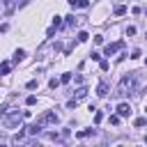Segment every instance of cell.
I'll use <instances>...</instances> for the list:
<instances>
[{"label": "cell", "mask_w": 147, "mask_h": 147, "mask_svg": "<svg viewBox=\"0 0 147 147\" xmlns=\"http://www.w3.org/2000/svg\"><path fill=\"white\" fill-rule=\"evenodd\" d=\"M21 119H23V113H18V110H11L9 115H5L2 124H5L7 129H16V126L21 124Z\"/></svg>", "instance_id": "obj_1"}, {"label": "cell", "mask_w": 147, "mask_h": 147, "mask_svg": "<svg viewBox=\"0 0 147 147\" xmlns=\"http://www.w3.org/2000/svg\"><path fill=\"white\" fill-rule=\"evenodd\" d=\"M133 87V76H124L122 80H119V85H117V90H115V94L117 96H124V94H129V90Z\"/></svg>", "instance_id": "obj_2"}, {"label": "cell", "mask_w": 147, "mask_h": 147, "mask_svg": "<svg viewBox=\"0 0 147 147\" xmlns=\"http://www.w3.org/2000/svg\"><path fill=\"white\" fill-rule=\"evenodd\" d=\"M57 119H60V117H57V113H55V110H46V113H44V115L37 119V124L48 126V124H57Z\"/></svg>", "instance_id": "obj_3"}, {"label": "cell", "mask_w": 147, "mask_h": 147, "mask_svg": "<svg viewBox=\"0 0 147 147\" xmlns=\"http://www.w3.org/2000/svg\"><path fill=\"white\" fill-rule=\"evenodd\" d=\"M124 48V41H117V44H108L106 48H103V55H113V53H117V51H122Z\"/></svg>", "instance_id": "obj_4"}, {"label": "cell", "mask_w": 147, "mask_h": 147, "mask_svg": "<svg viewBox=\"0 0 147 147\" xmlns=\"http://www.w3.org/2000/svg\"><path fill=\"white\" fill-rule=\"evenodd\" d=\"M117 115H119V117H129V115H131V106H129V103H119V106H117Z\"/></svg>", "instance_id": "obj_5"}, {"label": "cell", "mask_w": 147, "mask_h": 147, "mask_svg": "<svg viewBox=\"0 0 147 147\" xmlns=\"http://www.w3.org/2000/svg\"><path fill=\"white\" fill-rule=\"evenodd\" d=\"M85 96H87V90H85V87H80V90H76V94H74V101H76V103H80Z\"/></svg>", "instance_id": "obj_6"}, {"label": "cell", "mask_w": 147, "mask_h": 147, "mask_svg": "<svg viewBox=\"0 0 147 147\" xmlns=\"http://www.w3.org/2000/svg\"><path fill=\"white\" fill-rule=\"evenodd\" d=\"M96 94H99V96H106V94H108V83H106V80H101V83H99Z\"/></svg>", "instance_id": "obj_7"}, {"label": "cell", "mask_w": 147, "mask_h": 147, "mask_svg": "<svg viewBox=\"0 0 147 147\" xmlns=\"http://www.w3.org/2000/svg\"><path fill=\"white\" fill-rule=\"evenodd\" d=\"M23 57H25V51H21V48H18V51L14 53V60H11V62H21Z\"/></svg>", "instance_id": "obj_8"}, {"label": "cell", "mask_w": 147, "mask_h": 147, "mask_svg": "<svg viewBox=\"0 0 147 147\" xmlns=\"http://www.w3.org/2000/svg\"><path fill=\"white\" fill-rule=\"evenodd\" d=\"M11 71V62H2L0 64V74H9Z\"/></svg>", "instance_id": "obj_9"}, {"label": "cell", "mask_w": 147, "mask_h": 147, "mask_svg": "<svg viewBox=\"0 0 147 147\" xmlns=\"http://www.w3.org/2000/svg\"><path fill=\"white\" fill-rule=\"evenodd\" d=\"M90 133H94V129H85V131H78V133H76V138H87Z\"/></svg>", "instance_id": "obj_10"}, {"label": "cell", "mask_w": 147, "mask_h": 147, "mask_svg": "<svg viewBox=\"0 0 147 147\" xmlns=\"http://www.w3.org/2000/svg\"><path fill=\"white\" fill-rule=\"evenodd\" d=\"M25 87H28V90H37V87H39V80H37V78H34V80H28Z\"/></svg>", "instance_id": "obj_11"}, {"label": "cell", "mask_w": 147, "mask_h": 147, "mask_svg": "<svg viewBox=\"0 0 147 147\" xmlns=\"http://www.w3.org/2000/svg\"><path fill=\"white\" fill-rule=\"evenodd\" d=\"M57 85H60V78H51V80H48V87H51V90H55Z\"/></svg>", "instance_id": "obj_12"}, {"label": "cell", "mask_w": 147, "mask_h": 147, "mask_svg": "<svg viewBox=\"0 0 147 147\" xmlns=\"http://www.w3.org/2000/svg\"><path fill=\"white\" fill-rule=\"evenodd\" d=\"M115 14H117V16H122V14H126V7H124V5H119V7H115Z\"/></svg>", "instance_id": "obj_13"}, {"label": "cell", "mask_w": 147, "mask_h": 147, "mask_svg": "<svg viewBox=\"0 0 147 147\" xmlns=\"http://www.w3.org/2000/svg\"><path fill=\"white\" fill-rule=\"evenodd\" d=\"M87 37H90V34H87L85 30H80V32H78V41H87Z\"/></svg>", "instance_id": "obj_14"}, {"label": "cell", "mask_w": 147, "mask_h": 147, "mask_svg": "<svg viewBox=\"0 0 147 147\" xmlns=\"http://www.w3.org/2000/svg\"><path fill=\"white\" fill-rule=\"evenodd\" d=\"M25 103H28V106H34V103H37V96H34V94H30V96L25 99Z\"/></svg>", "instance_id": "obj_15"}, {"label": "cell", "mask_w": 147, "mask_h": 147, "mask_svg": "<svg viewBox=\"0 0 147 147\" xmlns=\"http://www.w3.org/2000/svg\"><path fill=\"white\" fill-rule=\"evenodd\" d=\"M145 124H147V119H145V117H138V119L133 122V126H145Z\"/></svg>", "instance_id": "obj_16"}, {"label": "cell", "mask_w": 147, "mask_h": 147, "mask_svg": "<svg viewBox=\"0 0 147 147\" xmlns=\"http://www.w3.org/2000/svg\"><path fill=\"white\" fill-rule=\"evenodd\" d=\"M140 55H142V53H140V48H136V51H133V53H131V55H129V57H131V60H138V57H140Z\"/></svg>", "instance_id": "obj_17"}, {"label": "cell", "mask_w": 147, "mask_h": 147, "mask_svg": "<svg viewBox=\"0 0 147 147\" xmlns=\"http://www.w3.org/2000/svg\"><path fill=\"white\" fill-rule=\"evenodd\" d=\"M69 80H71V74H62L60 76V83H69Z\"/></svg>", "instance_id": "obj_18"}, {"label": "cell", "mask_w": 147, "mask_h": 147, "mask_svg": "<svg viewBox=\"0 0 147 147\" xmlns=\"http://www.w3.org/2000/svg\"><path fill=\"white\" fill-rule=\"evenodd\" d=\"M119 119H122L119 115H110V124H115V126H117V124H119Z\"/></svg>", "instance_id": "obj_19"}, {"label": "cell", "mask_w": 147, "mask_h": 147, "mask_svg": "<svg viewBox=\"0 0 147 147\" xmlns=\"http://www.w3.org/2000/svg\"><path fill=\"white\" fill-rule=\"evenodd\" d=\"M103 119V113H94V124H99Z\"/></svg>", "instance_id": "obj_20"}, {"label": "cell", "mask_w": 147, "mask_h": 147, "mask_svg": "<svg viewBox=\"0 0 147 147\" xmlns=\"http://www.w3.org/2000/svg\"><path fill=\"white\" fill-rule=\"evenodd\" d=\"M126 34H129V37H133V34H136V28H133V25H129V28H126Z\"/></svg>", "instance_id": "obj_21"}, {"label": "cell", "mask_w": 147, "mask_h": 147, "mask_svg": "<svg viewBox=\"0 0 147 147\" xmlns=\"http://www.w3.org/2000/svg\"><path fill=\"white\" fill-rule=\"evenodd\" d=\"M108 67H110V62H106V60H101V71H108Z\"/></svg>", "instance_id": "obj_22"}, {"label": "cell", "mask_w": 147, "mask_h": 147, "mask_svg": "<svg viewBox=\"0 0 147 147\" xmlns=\"http://www.w3.org/2000/svg\"><path fill=\"white\" fill-rule=\"evenodd\" d=\"M53 25H55V28H60V25H62V21H60V16H55V18H53Z\"/></svg>", "instance_id": "obj_23"}, {"label": "cell", "mask_w": 147, "mask_h": 147, "mask_svg": "<svg viewBox=\"0 0 147 147\" xmlns=\"http://www.w3.org/2000/svg\"><path fill=\"white\" fill-rule=\"evenodd\" d=\"M94 44H103V37L101 34H94Z\"/></svg>", "instance_id": "obj_24"}, {"label": "cell", "mask_w": 147, "mask_h": 147, "mask_svg": "<svg viewBox=\"0 0 147 147\" xmlns=\"http://www.w3.org/2000/svg\"><path fill=\"white\" fill-rule=\"evenodd\" d=\"M90 57H92L94 62H99V60H101V55H99V53H90Z\"/></svg>", "instance_id": "obj_25"}, {"label": "cell", "mask_w": 147, "mask_h": 147, "mask_svg": "<svg viewBox=\"0 0 147 147\" xmlns=\"http://www.w3.org/2000/svg\"><path fill=\"white\" fill-rule=\"evenodd\" d=\"M87 5H90V2H87V0H78V7H83V9H85V7H87Z\"/></svg>", "instance_id": "obj_26"}, {"label": "cell", "mask_w": 147, "mask_h": 147, "mask_svg": "<svg viewBox=\"0 0 147 147\" xmlns=\"http://www.w3.org/2000/svg\"><path fill=\"white\" fill-rule=\"evenodd\" d=\"M69 2V7H78V0H67Z\"/></svg>", "instance_id": "obj_27"}, {"label": "cell", "mask_w": 147, "mask_h": 147, "mask_svg": "<svg viewBox=\"0 0 147 147\" xmlns=\"http://www.w3.org/2000/svg\"><path fill=\"white\" fill-rule=\"evenodd\" d=\"M2 7H5V0H0V9H2Z\"/></svg>", "instance_id": "obj_28"}, {"label": "cell", "mask_w": 147, "mask_h": 147, "mask_svg": "<svg viewBox=\"0 0 147 147\" xmlns=\"http://www.w3.org/2000/svg\"><path fill=\"white\" fill-rule=\"evenodd\" d=\"M145 142H147V136H145Z\"/></svg>", "instance_id": "obj_29"}, {"label": "cell", "mask_w": 147, "mask_h": 147, "mask_svg": "<svg viewBox=\"0 0 147 147\" xmlns=\"http://www.w3.org/2000/svg\"><path fill=\"white\" fill-rule=\"evenodd\" d=\"M145 14H147V9H145Z\"/></svg>", "instance_id": "obj_30"}, {"label": "cell", "mask_w": 147, "mask_h": 147, "mask_svg": "<svg viewBox=\"0 0 147 147\" xmlns=\"http://www.w3.org/2000/svg\"><path fill=\"white\" fill-rule=\"evenodd\" d=\"M145 64H147V60H145Z\"/></svg>", "instance_id": "obj_31"}]
</instances>
